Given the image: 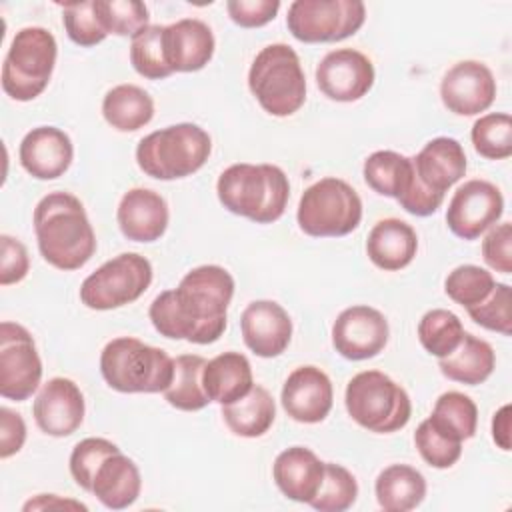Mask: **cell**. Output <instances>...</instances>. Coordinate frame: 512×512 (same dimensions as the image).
<instances>
[{"mask_svg":"<svg viewBox=\"0 0 512 512\" xmlns=\"http://www.w3.org/2000/svg\"><path fill=\"white\" fill-rule=\"evenodd\" d=\"M234 296L232 274L218 264L192 268L174 290L160 292L148 310L160 336L192 344H212L226 330V310Z\"/></svg>","mask_w":512,"mask_h":512,"instance_id":"cell-1","label":"cell"},{"mask_svg":"<svg viewBox=\"0 0 512 512\" xmlns=\"http://www.w3.org/2000/svg\"><path fill=\"white\" fill-rule=\"evenodd\" d=\"M34 232L42 258L58 270H78L96 252V234L84 204L70 192H50L34 208Z\"/></svg>","mask_w":512,"mask_h":512,"instance_id":"cell-2","label":"cell"},{"mask_svg":"<svg viewBox=\"0 0 512 512\" xmlns=\"http://www.w3.org/2000/svg\"><path fill=\"white\" fill-rule=\"evenodd\" d=\"M216 194L228 212L256 224H272L286 210L290 182L284 170L274 164L240 162L220 174Z\"/></svg>","mask_w":512,"mask_h":512,"instance_id":"cell-3","label":"cell"},{"mask_svg":"<svg viewBox=\"0 0 512 512\" xmlns=\"http://www.w3.org/2000/svg\"><path fill=\"white\" fill-rule=\"evenodd\" d=\"M100 372L116 392L156 394L172 384L174 360L162 348L132 336H120L104 346Z\"/></svg>","mask_w":512,"mask_h":512,"instance_id":"cell-4","label":"cell"},{"mask_svg":"<svg viewBox=\"0 0 512 512\" xmlns=\"http://www.w3.org/2000/svg\"><path fill=\"white\" fill-rule=\"evenodd\" d=\"M212 152L210 134L192 122L166 126L136 146L138 168L156 180H178L198 172Z\"/></svg>","mask_w":512,"mask_h":512,"instance_id":"cell-5","label":"cell"},{"mask_svg":"<svg viewBox=\"0 0 512 512\" xmlns=\"http://www.w3.org/2000/svg\"><path fill=\"white\" fill-rule=\"evenodd\" d=\"M248 88L272 116L298 112L306 100V78L296 50L282 42L264 46L250 64Z\"/></svg>","mask_w":512,"mask_h":512,"instance_id":"cell-6","label":"cell"},{"mask_svg":"<svg viewBox=\"0 0 512 512\" xmlns=\"http://www.w3.org/2000/svg\"><path fill=\"white\" fill-rule=\"evenodd\" d=\"M344 404L350 418L376 434L402 430L412 416V402L406 390L380 370H364L346 384Z\"/></svg>","mask_w":512,"mask_h":512,"instance_id":"cell-7","label":"cell"},{"mask_svg":"<svg viewBox=\"0 0 512 512\" xmlns=\"http://www.w3.org/2000/svg\"><path fill=\"white\" fill-rule=\"evenodd\" d=\"M58 44L50 30L26 26L16 32L2 64V90L18 102L40 96L54 72Z\"/></svg>","mask_w":512,"mask_h":512,"instance_id":"cell-8","label":"cell"},{"mask_svg":"<svg viewBox=\"0 0 512 512\" xmlns=\"http://www.w3.org/2000/svg\"><path fill=\"white\" fill-rule=\"evenodd\" d=\"M296 220L300 230L314 238L346 236L362 220V200L346 180L326 176L304 190Z\"/></svg>","mask_w":512,"mask_h":512,"instance_id":"cell-9","label":"cell"},{"mask_svg":"<svg viewBox=\"0 0 512 512\" xmlns=\"http://www.w3.org/2000/svg\"><path fill=\"white\" fill-rule=\"evenodd\" d=\"M150 284V260L136 252H124L84 278L80 300L90 310H114L138 300Z\"/></svg>","mask_w":512,"mask_h":512,"instance_id":"cell-10","label":"cell"},{"mask_svg":"<svg viewBox=\"0 0 512 512\" xmlns=\"http://www.w3.org/2000/svg\"><path fill=\"white\" fill-rule=\"evenodd\" d=\"M366 20L360 0H294L288 6L286 26L304 44L340 42L354 36Z\"/></svg>","mask_w":512,"mask_h":512,"instance_id":"cell-11","label":"cell"},{"mask_svg":"<svg viewBox=\"0 0 512 512\" xmlns=\"http://www.w3.org/2000/svg\"><path fill=\"white\" fill-rule=\"evenodd\" d=\"M42 380V360L32 334L4 320L0 324V394L2 398L24 402Z\"/></svg>","mask_w":512,"mask_h":512,"instance_id":"cell-12","label":"cell"},{"mask_svg":"<svg viewBox=\"0 0 512 512\" xmlns=\"http://www.w3.org/2000/svg\"><path fill=\"white\" fill-rule=\"evenodd\" d=\"M504 212L502 192L488 180H468L456 188L448 202L446 224L462 240H476L496 226Z\"/></svg>","mask_w":512,"mask_h":512,"instance_id":"cell-13","label":"cell"},{"mask_svg":"<svg viewBox=\"0 0 512 512\" xmlns=\"http://www.w3.org/2000/svg\"><path fill=\"white\" fill-rule=\"evenodd\" d=\"M390 328L384 314L356 304L342 310L332 324V346L346 360H368L384 350Z\"/></svg>","mask_w":512,"mask_h":512,"instance_id":"cell-14","label":"cell"},{"mask_svg":"<svg viewBox=\"0 0 512 512\" xmlns=\"http://www.w3.org/2000/svg\"><path fill=\"white\" fill-rule=\"evenodd\" d=\"M372 60L354 48L328 52L316 66V84L320 92L334 102H354L374 86Z\"/></svg>","mask_w":512,"mask_h":512,"instance_id":"cell-15","label":"cell"},{"mask_svg":"<svg viewBox=\"0 0 512 512\" xmlns=\"http://www.w3.org/2000/svg\"><path fill=\"white\" fill-rule=\"evenodd\" d=\"M440 98L456 116H476L488 110L496 98L492 70L478 60H462L446 70L440 82Z\"/></svg>","mask_w":512,"mask_h":512,"instance_id":"cell-16","label":"cell"},{"mask_svg":"<svg viewBox=\"0 0 512 512\" xmlns=\"http://www.w3.org/2000/svg\"><path fill=\"white\" fill-rule=\"evenodd\" d=\"M84 396L70 378H50L38 392L32 414L38 428L54 438L74 434L84 420Z\"/></svg>","mask_w":512,"mask_h":512,"instance_id":"cell-17","label":"cell"},{"mask_svg":"<svg viewBox=\"0 0 512 512\" xmlns=\"http://www.w3.org/2000/svg\"><path fill=\"white\" fill-rule=\"evenodd\" d=\"M284 412L302 424H318L332 410L334 390L328 374L318 366H298L282 386Z\"/></svg>","mask_w":512,"mask_h":512,"instance_id":"cell-18","label":"cell"},{"mask_svg":"<svg viewBox=\"0 0 512 512\" xmlns=\"http://www.w3.org/2000/svg\"><path fill=\"white\" fill-rule=\"evenodd\" d=\"M244 344L260 358L280 356L292 340V320L274 300H254L240 316Z\"/></svg>","mask_w":512,"mask_h":512,"instance_id":"cell-19","label":"cell"},{"mask_svg":"<svg viewBox=\"0 0 512 512\" xmlns=\"http://www.w3.org/2000/svg\"><path fill=\"white\" fill-rule=\"evenodd\" d=\"M18 158L32 178L54 180L70 168L74 146L64 130L56 126H38L22 138Z\"/></svg>","mask_w":512,"mask_h":512,"instance_id":"cell-20","label":"cell"},{"mask_svg":"<svg viewBox=\"0 0 512 512\" xmlns=\"http://www.w3.org/2000/svg\"><path fill=\"white\" fill-rule=\"evenodd\" d=\"M120 232L132 242H156L164 236L170 220L166 200L150 188L128 190L118 204Z\"/></svg>","mask_w":512,"mask_h":512,"instance_id":"cell-21","label":"cell"},{"mask_svg":"<svg viewBox=\"0 0 512 512\" xmlns=\"http://www.w3.org/2000/svg\"><path fill=\"white\" fill-rule=\"evenodd\" d=\"M214 34L198 18H182L164 26V52L172 72H198L214 56Z\"/></svg>","mask_w":512,"mask_h":512,"instance_id":"cell-22","label":"cell"},{"mask_svg":"<svg viewBox=\"0 0 512 512\" xmlns=\"http://www.w3.org/2000/svg\"><path fill=\"white\" fill-rule=\"evenodd\" d=\"M418 180L438 194H446L468 168L466 152L456 138L438 136L424 144V148L412 158Z\"/></svg>","mask_w":512,"mask_h":512,"instance_id":"cell-23","label":"cell"},{"mask_svg":"<svg viewBox=\"0 0 512 512\" xmlns=\"http://www.w3.org/2000/svg\"><path fill=\"white\" fill-rule=\"evenodd\" d=\"M272 476L286 498L310 504L322 486L324 462L310 448L292 446L276 456Z\"/></svg>","mask_w":512,"mask_h":512,"instance_id":"cell-24","label":"cell"},{"mask_svg":"<svg viewBox=\"0 0 512 512\" xmlns=\"http://www.w3.org/2000/svg\"><path fill=\"white\" fill-rule=\"evenodd\" d=\"M416 250V230L400 218L378 220L366 238V254L370 262L386 272L406 268L414 260Z\"/></svg>","mask_w":512,"mask_h":512,"instance_id":"cell-25","label":"cell"},{"mask_svg":"<svg viewBox=\"0 0 512 512\" xmlns=\"http://www.w3.org/2000/svg\"><path fill=\"white\" fill-rule=\"evenodd\" d=\"M142 488L140 470L132 458L120 450L112 452L98 466L92 482V494L110 510H122L132 506Z\"/></svg>","mask_w":512,"mask_h":512,"instance_id":"cell-26","label":"cell"},{"mask_svg":"<svg viewBox=\"0 0 512 512\" xmlns=\"http://www.w3.org/2000/svg\"><path fill=\"white\" fill-rule=\"evenodd\" d=\"M202 386L210 402H218L220 406L240 400L254 386L250 360L240 352H222L214 356L204 366Z\"/></svg>","mask_w":512,"mask_h":512,"instance_id":"cell-27","label":"cell"},{"mask_svg":"<svg viewBox=\"0 0 512 512\" xmlns=\"http://www.w3.org/2000/svg\"><path fill=\"white\" fill-rule=\"evenodd\" d=\"M494 366H496V354L492 346L470 332H464L458 348L452 354L438 358L440 372L448 380H454L466 386H476L488 380L490 374L494 372Z\"/></svg>","mask_w":512,"mask_h":512,"instance_id":"cell-28","label":"cell"},{"mask_svg":"<svg viewBox=\"0 0 512 512\" xmlns=\"http://www.w3.org/2000/svg\"><path fill=\"white\" fill-rule=\"evenodd\" d=\"M374 492L382 510L408 512L424 500L426 480L408 464H390L378 474Z\"/></svg>","mask_w":512,"mask_h":512,"instance_id":"cell-29","label":"cell"},{"mask_svg":"<svg viewBox=\"0 0 512 512\" xmlns=\"http://www.w3.org/2000/svg\"><path fill=\"white\" fill-rule=\"evenodd\" d=\"M102 116L118 132H136L152 120L154 100L136 84H118L106 92Z\"/></svg>","mask_w":512,"mask_h":512,"instance_id":"cell-30","label":"cell"},{"mask_svg":"<svg viewBox=\"0 0 512 512\" xmlns=\"http://www.w3.org/2000/svg\"><path fill=\"white\" fill-rule=\"evenodd\" d=\"M222 418L236 436L258 438L264 436L274 424L276 404L264 386H252L246 396L222 406Z\"/></svg>","mask_w":512,"mask_h":512,"instance_id":"cell-31","label":"cell"},{"mask_svg":"<svg viewBox=\"0 0 512 512\" xmlns=\"http://www.w3.org/2000/svg\"><path fill=\"white\" fill-rule=\"evenodd\" d=\"M362 174L374 192L398 200L414 180V164L400 152L376 150L364 160Z\"/></svg>","mask_w":512,"mask_h":512,"instance_id":"cell-32","label":"cell"},{"mask_svg":"<svg viewBox=\"0 0 512 512\" xmlns=\"http://www.w3.org/2000/svg\"><path fill=\"white\" fill-rule=\"evenodd\" d=\"M206 358L200 354H180L174 358V378L164 390V398L170 406L184 412H196L208 406L210 398L202 386V372Z\"/></svg>","mask_w":512,"mask_h":512,"instance_id":"cell-33","label":"cell"},{"mask_svg":"<svg viewBox=\"0 0 512 512\" xmlns=\"http://www.w3.org/2000/svg\"><path fill=\"white\" fill-rule=\"evenodd\" d=\"M428 420L444 436L456 442H464L476 434L478 408L474 400L464 392L450 390L438 396Z\"/></svg>","mask_w":512,"mask_h":512,"instance_id":"cell-34","label":"cell"},{"mask_svg":"<svg viewBox=\"0 0 512 512\" xmlns=\"http://www.w3.org/2000/svg\"><path fill=\"white\" fill-rule=\"evenodd\" d=\"M464 336L460 318L444 308L428 310L418 322V340L426 352L436 358L452 354Z\"/></svg>","mask_w":512,"mask_h":512,"instance_id":"cell-35","label":"cell"},{"mask_svg":"<svg viewBox=\"0 0 512 512\" xmlns=\"http://www.w3.org/2000/svg\"><path fill=\"white\" fill-rule=\"evenodd\" d=\"M130 62L134 70L148 80H162L174 74L166 62L164 26L148 24L146 28H142L138 34L132 36Z\"/></svg>","mask_w":512,"mask_h":512,"instance_id":"cell-36","label":"cell"},{"mask_svg":"<svg viewBox=\"0 0 512 512\" xmlns=\"http://www.w3.org/2000/svg\"><path fill=\"white\" fill-rule=\"evenodd\" d=\"M474 150L488 160H504L512 154V118L506 112L480 116L470 132Z\"/></svg>","mask_w":512,"mask_h":512,"instance_id":"cell-37","label":"cell"},{"mask_svg":"<svg viewBox=\"0 0 512 512\" xmlns=\"http://www.w3.org/2000/svg\"><path fill=\"white\" fill-rule=\"evenodd\" d=\"M358 496V482L354 474L334 462H324V480L310 506L320 512H344Z\"/></svg>","mask_w":512,"mask_h":512,"instance_id":"cell-38","label":"cell"},{"mask_svg":"<svg viewBox=\"0 0 512 512\" xmlns=\"http://www.w3.org/2000/svg\"><path fill=\"white\" fill-rule=\"evenodd\" d=\"M494 284L496 280L486 268H480L476 264H462L446 276L444 292L448 294V298L468 310L484 302L490 296Z\"/></svg>","mask_w":512,"mask_h":512,"instance_id":"cell-39","label":"cell"},{"mask_svg":"<svg viewBox=\"0 0 512 512\" xmlns=\"http://www.w3.org/2000/svg\"><path fill=\"white\" fill-rule=\"evenodd\" d=\"M94 12L106 34L134 36L148 26V8L138 0H94Z\"/></svg>","mask_w":512,"mask_h":512,"instance_id":"cell-40","label":"cell"},{"mask_svg":"<svg viewBox=\"0 0 512 512\" xmlns=\"http://www.w3.org/2000/svg\"><path fill=\"white\" fill-rule=\"evenodd\" d=\"M414 444L422 460L432 468H450L462 456V442H456L442 432H438L430 420H422L414 432Z\"/></svg>","mask_w":512,"mask_h":512,"instance_id":"cell-41","label":"cell"},{"mask_svg":"<svg viewBox=\"0 0 512 512\" xmlns=\"http://www.w3.org/2000/svg\"><path fill=\"white\" fill-rule=\"evenodd\" d=\"M62 22H64L68 38L74 44L84 46V48L96 46L108 36L94 12V0L64 4L62 6Z\"/></svg>","mask_w":512,"mask_h":512,"instance_id":"cell-42","label":"cell"},{"mask_svg":"<svg viewBox=\"0 0 512 512\" xmlns=\"http://www.w3.org/2000/svg\"><path fill=\"white\" fill-rule=\"evenodd\" d=\"M116 450H120V448L114 442L106 440V438H84V440H80L72 448V454H70V474H72L74 482L82 490L90 492L98 466L104 462L106 456H110Z\"/></svg>","mask_w":512,"mask_h":512,"instance_id":"cell-43","label":"cell"},{"mask_svg":"<svg viewBox=\"0 0 512 512\" xmlns=\"http://www.w3.org/2000/svg\"><path fill=\"white\" fill-rule=\"evenodd\" d=\"M512 292L510 286L504 282H496L490 296L480 302L478 306L468 308V316L482 328L500 332L504 336L512 334V316H510Z\"/></svg>","mask_w":512,"mask_h":512,"instance_id":"cell-44","label":"cell"},{"mask_svg":"<svg viewBox=\"0 0 512 512\" xmlns=\"http://www.w3.org/2000/svg\"><path fill=\"white\" fill-rule=\"evenodd\" d=\"M482 258L484 262L500 272L512 274V226L510 222H502L492 226L482 240Z\"/></svg>","mask_w":512,"mask_h":512,"instance_id":"cell-45","label":"cell"},{"mask_svg":"<svg viewBox=\"0 0 512 512\" xmlns=\"http://www.w3.org/2000/svg\"><path fill=\"white\" fill-rule=\"evenodd\" d=\"M228 16L242 28H260L272 22L280 10L278 0H228Z\"/></svg>","mask_w":512,"mask_h":512,"instance_id":"cell-46","label":"cell"},{"mask_svg":"<svg viewBox=\"0 0 512 512\" xmlns=\"http://www.w3.org/2000/svg\"><path fill=\"white\" fill-rule=\"evenodd\" d=\"M0 254H2L0 256V284L10 286V284L24 280L30 270V258H28L26 246L8 234H2L0 236Z\"/></svg>","mask_w":512,"mask_h":512,"instance_id":"cell-47","label":"cell"},{"mask_svg":"<svg viewBox=\"0 0 512 512\" xmlns=\"http://www.w3.org/2000/svg\"><path fill=\"white\" fill-rule=\"evenodd\" d=\"M26 424L22 416L10 408H0V458H10L24 446Z\"/></svg>","mask_w":512,"mask_h":512,"instance_id":"cell-48","label":"cell"},{"mask_svg":"<svg viewBox=\"0 0 512 512\" xmlns=\"http://www.w3.org/2000/svg\"><path fill=\"white\" fill-rule=\"evenodd\" d=\"M492 438L502 450H510V404H504L492 418Z\"/></svg>","mask_w":512,"mask_h":512,"instance_id":"cell-49","label":"cell"},{"mask_svg":"<svg viewBox=\"0 0 512 512\" xmlns=\"http://www.w3.org/2000/svg\"><path fill=\"white\" fill-rule=\"evenodd\" d=\"M52 506H58V508H78V510H88L84 504L80 502H74V500H62L58 498L56 494H38L34 500L26 502L24 504V510H36V508H52Z\"/></svg>","mask_w":512,"mask_h":512,"instance_id":"cell-50","label":"cell"}]
</instances>
